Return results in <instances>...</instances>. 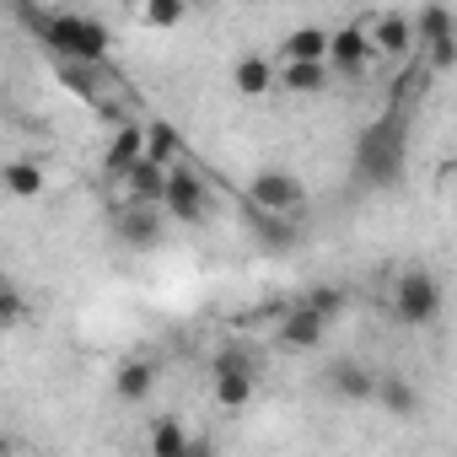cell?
<instances>
[{
    "instance_id": "cell-1",
    "label": "cell",
    "mask_w": 457,
    "mask_h": 457,
    "mask_svg": "<svg viewBox=\"0 0 457 457\" xmlns=\"http://www.w3.org/2000/svg\"><path fill=\"white\" fill-rule=\"evenodd\" d=\"M12 17L22 28H33V38L60 60V65H103L108 49H113V33L103 17H87V12H38V6H12Z\"/></svg>"
},
{
    "instance_id": "cell-2",
    "label": "cell",
    "mask_w": 457,
    "mask_h": 457,
    "mask_svg": "<svg viewBox=\"0 0 457 457\" xmlns=\"http://www.w3.org/2000/svg\"><path fill=\"white\" fill-rule=\"evenodd\" d=\"M403 167H409V124H403V113L371 119L361 129V140H355V178L371 183V188H387V183L403 178Z\"/></svg>"
},
{
    "instance_id": "cell-3",
    "label": "cell",
    "mask_w": 457,
    "mask_h": 457,
    "mask_svg": "<svg viewBox=\"0 0 457 457\" xmlns=\"http://www.w3.org/2000/svg\"><path fill=\"white\" fill-rule=\"evenodd\" d=\"M441 302H446V286H441V275L425 270V264L398 270V280H393V291H387V307H393V318H398L403 328H430V323L441 318Z\"/></svg>"
},
{
    "instance_id": "cell-4",
    "label": "cell",
    "mask_w": 457,
    "mask_h": 457,
    "mask_svg": "<svg viewBox=\"0 0 457 457\" xmlns=\"http://www.w3.org/2000/svg\"><path fill=\"white\" fill-rule=\"evenodd\" d=\"M210 393H215V409L243 414L259 398V361H253V350H243V345L215 350V361H210Z\"/></svg>"
},
{
    "instance_id": "cell-5",
    "label": "cell",
    "mask_w": 457,
    "mask_h": 457,
    "mask_svg": "<svg viewBox=\"0 0 457 457\" xmlns=\"http://www.w3.org/2000/svg\"><path fill=\"white\" fill-rule=\"evenodd\" d=\"M248 204L264 210V215L296 220V210H307V188H302V178H291L286 167H259V172L248 178Z\"/></svg>"
},
{
    "instance_id": "cell-6",
    "label": "cell",
    "mask_w": 457,
    "mask_h": 457,
    "mask_svg": "<svg viewBox=\"0 0 457 457\" xmlns=\"http://www.w3.org/2000/svg\"><path fill=\"white\" fill-rule=\"evenodd\" d=\"M204 204H210V194H204L199 172L194 167H172L167 172V194H162V215H172L178 226H199Z\"/></svg>"
},
{
    "instance_id": "cell-7",
    "label": "cell",
    "mask_w": 457,
    "mask_h": 457,
    "mask_svg": "<svg viewBox=\"0 0 457 457\" xmlns=\"http://www.w3.org/2000/svg\"><path fill=\"white\" fill-rule=\"evenodd\" d=\"M414 38L430 49V65H457V17L446 6H425L414 17Z\"/></svg>"
},
{
    "instance_id": "cell-8",
    "label": "cell",
    "mask_w": 457,
    "mask_h": 457,
    "mask_svg": "<svg viewBox=\"0 0 457 457\" xmlns=\"http://www.w3.org/2000/svg\"><path fill=\"white\" fill-rule=\"evenodd\" d=\"M162 226H167V215L151 210V204H119L113 210V237L124 248H156L162 243Z\"/></svg>"
},
{
    "instance_id": "cell-9",
    "label": "cell",
    "mask_w": 457,
    "mask_h": 457,
    "mask_svg": "<svg viewBox=\"0 0 457 457\" xmlns=\"http://www.w3.org/2000/svg\"><path fill=\"white\" fill-rule=\"evenodd\" d=\"M328 339V323L312 312V307H302V302H291V312L280 318V328H275V345L280 350H291V355H302V350H318Z\"/></svg>"
},
{
    "instance_id": "cell-10",
    "label": "cell",
    "mask_w": 457,
    "mask_h": 457,
    "mask_svg": "<svg viewBox=\"0 0 457 457\" xmlns=\"http://www.w3.org/2000/svg\"><path fill=\"white\" fill-rule=\"evenodd\" d=\"M366 38H371V54H387V60H403L420 38H414V17L403 12H382L366 22Z\"/></svg>"
},
{
    "instance_id": "cell-11",
    "label": "cell",
    "mask_w": 457,
    "mask_h": 457,
    "mask_svg": "<svg viewBox=\"0 0 457 457\" xmlns=\"http://www.w3.org/2000/svg\"><path fill=\"white\" fill-rule=\"evenodd\" d=\"M371 65V38H366V22H345L334 28V44H328V71L339 76H361Z\"/></svg>"
},
{
    "instance_id": "cell-12",
    "label": "cell",
    "mask_w": 457,
    "mask_h": 457,
    "mask_svg": "<svg viewBox=\"0 0 457 457\" xmlns=\"http://www.w3.org/2000/svg\"><path fill=\"white\" fill-rule=\"evenodd\" d=\"M145 162V124H119L113 129V140H108V151H103V167H108V178L119 183L129 167H140Z\"/></svg>"
},
{
    "instance_id": "cell-13",
    "label": "cell",
    "mask_w": 457,
    "mask_h": 457,
    "mask_svg": "<svg viewBox=\"0 0 457 457\" xmlns=\"http://www.w3.org/2000/svg\"><path fill=\"white\" fill-rule=\"evenodd\" d=\"M328 44H334V33L307 22V28H291V33H286L280 60H286V65H328Z\"/></svg>"
},
{
    "instance_id": "cell-14",
    "label": "cell",
    "mask_w": 457,
    "mask_h": 457,
    "mask_svg": "<svg viewBox=\"0 0 457 457\" xmlns=\"http://www.w3.org/2000/svg\"><path fill=\"white\" fill-rule=\"evenodd\" d=\"M119 188H124V204H151V210H162V194H167V167L140 162V167H129V172L119 178Z\"/></svg>"
},
{
    "instance_id": "cell-15",
    "label": "cell",
    "mask_w": 457,
    "mask_h": 457,
    "mask_svg": "<svg viewBox=\"0 0 457 457\" xmlns=\"http://www.w3.org/2000/svg\"><path fill=\"white\" fill-rule=\"evenodd\" d=\"M156 361H145V355H129L119 371H113V393L124 398V403H145L151 393H156Z\"/></svg>"
},
{
    "instance_id": "cell-16",
    "label": "cell",
    "mask_w": 457,
    "mask_h": 457,
    "mask_svg": "<svg viewBox=\"0 0 457 457\" xmlns=\"http://www.w3.org/2000/svg\"><path fill=\"white\" fill-rule=\"evenodd\" d=\"M328 393L334 398H345V403H366V398H377V377L361 366V361H339V366H328Z\"/></svg>"
},
{
    "instance_id": "cell-17",
    "label": "cell",
    "mask_w": 457,
    "mask_h": 457,
    "mask_svg": "<svg viewBox=\"0 0 457 457\" xmlns=\"http://www.w3.org/2000/svg\"><path fill=\"white\" fill-rule=\"evenodd\" d=\"M232 87H237V97H270V92L280 87V71H275L264 54H243V60L232 65Z\"/></svg>"
},
{
    "instance_id": "cell-18",
    "label": "cell",
    "mask_w": 457,
    "mask_h": 457,
    "mask_svg": "<svg viewBox=\"0 0 457 457\" xmlns=\"http://www.w3.org/2000/svg\"><path fill=\"white\" fill-rule=\"evenodd\" d=\"M188 446H194V430H188L178 414L151 420V430H145V452H151V457H188Z\"/></svg>"
},
{
    "instance_id": "cell-19",
    "label": "cell",
    "mask_w": 457,
    "mask_h": 457,
    "mask_svg": "<svg viewBox=\"0 0 457 457\" xmlns=\"http://www.w3.org/2000/svg\"><path fill=\"white\" fill-rule=\"evenodd\" d=\"M248 232H253L259 248H270V253L296 248V220H286V215H264V210H253V204H248Z\"/></svg>"
},
{
    "instance_id": "cell-20",
    "label": "cell",
    "mask_w": 457,
    "mask_h": 457,
    "mask_svg": "<svg viewBox=\"0 0 457 457\" xmlns=\"http://www.w3.org/2000/svg\"><path fill=\"white\" fill-rule=\"evenodd\" d=\"M145 162H156V167H183V135L167 124V119H151L145 124Z\"/></svg>"
},
{
    "instance_id": "cell-21",
    "label": "cell",
    "mask_w": 457,
    "mask_h": 457,
    "mask_svg": "<svg viewBox=\"0 0 457 457\" xmlns=\"http://www.w3.org/2000/svg\"><path fill=\"white\" fill-rule=\"evenodd\" d=\"M377 403L393 414V420H414L420 414V387L409 377H377Z\"/></svg>"
},
{
    "instance_id": "cell-22",
    "label": "cell",
    "mask_w": 457,
    "mask_h": 457,
    "mask_svg": "<svg viewBox=\"0 0 457 457\" xmlns=\"http://www.w3.org/2000/svg\"><path fill=\"white\" fill-rule=\"evenodd\" d=\"M6 194L12 199H44V167L33 162V156H17V162H6Z\"/></svg>"
},
{
    "instance_id": "cell-23",
    "label": "cell",
    "mask_w": 457,
    "mask_h": 457,
    "mask_svg": "<svg viewBox=\"0 0 457 457\" xmlns=\"http://www.w3.org/2000/svg\"><path fill=\"white\" fill-rule=\"evenodd\" d=\"M302 307H312L323 323H334V318H345V312H350V291H345V286H334V280H323V286H307V291H302Z\"/></svg>"
},
{
    "instance_id": "cell-24",
    "label": "cell",
    "mask_w": 457,
    "mask_h": 457,
    "mask_svg": "<svg viewBox=\"0 0 457 457\" xmlns=\"http://www.w3.org/2000/svg\"><path fill=\"white\" fill-rule=\"evenodd\" d=\"M280 92H296V97L328 92V65H280Z\"/></svg>"
},
{
    "instance_id": "cell-25",
    "label": "cell",
    "mask_w": 457,
    "mask_h": 457,
    "mask_svg": "<svg viewBox=\"0 0 457 457\" xmlns=\"http://www.w3.org/2000/svg\"><path fill=\"white\" fill-rule=\"evenodd\" d=\"M183 17H188L183 0H140V6H135V22L140 28H178Z\"/></svg>"
},
{
    "instance_id": "cell-26",
    "label": "cell",
    "mask_w": 457,
    "mask_h": 457,
    "mask_svg": "<svg viewBox=\"0 0 457 457\" xmlns=\"http://www.w3.org/2000/svg\"><path fill=\"white\" fill-rule=\"evenodd\" d=\"M97 71H103V65H60V81H65L76 97H92V92H97Z\"/></svg>"
},
{
    "instance_id": "cell-27",
    "label": "cell",
    "mask_w": 457,
    "mask_h": 457,
    "mask_svg": "<svg viewBox=\"0 0 457 457\" xmlns=\"http://www.w3.org/2000/svg\"><path fill=\"white\" fill-rule=\"evenodd\" d=\"M0 312H6V328H17V323H22V291H17V286L0 291Z\"/></svg>"
},
{
    "instance_id": "cell-28",
    "label": "cell",
    "mask_w": 457,
    "mask_h": 457,
    "mask_svg": "<svg viewBox=\"0 0 457 457\" xmlns=\"http://www.w3.org/2000/svg\"><path fill=\"white\" fill-rule=\"evenodd\" d=\"M188 457H220V452H215V441H210V436H194V446H188Z\"/></svg>"
},
{
    "instance_id": "cell-29",
    "label": "cell",
    "mask_w": 457,
    "mask_h": 457,
    "mask_svg": "<svg viewBox=\"0 0 457 457\" xmlns=\"http://www.w3.org/2000/svg\"><path fill=\"white\" fill-rule=\"evenodd\" d=\"M452 204H457V167H452Z\"/></svg>"
}]
</instances>
